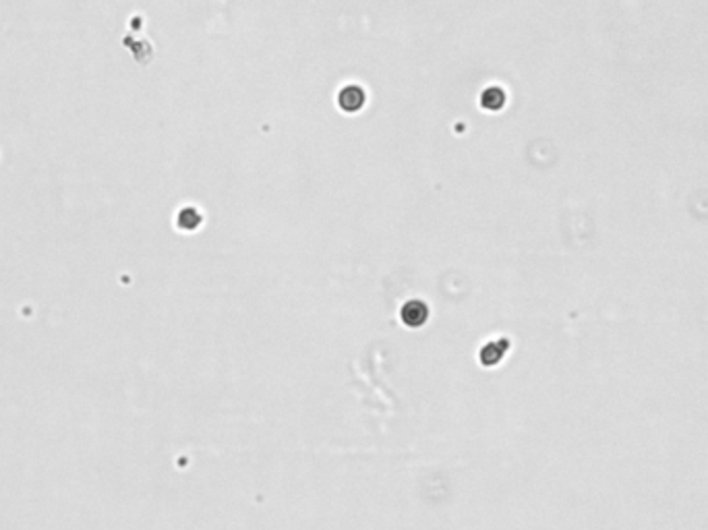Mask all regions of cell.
I'll list each match as a JSON object with an SVG mask.
<instances>
[{
    "label": "cell",
    "instance_id": "obj_1",
    "mask_svg": "<svg viewBox=\"0 0 708 530\" xmlns=\"http://www.w3.org/2000/svg\"><path fill=\"white\" fill-rule=\"evenodd\" d=\"M425 315H427V309L425 305L420 303H408L404 309H402V319L408 323V325H420L425 321Z\"/></svg>",
    "mask_w": 708,
    "mask_h": 530
},
{
    "label": "cell",
    "instance_id": "obj_2",
    "mask_svg": "<svg viewBox=\"0 0 708 530\" xmlns=\"http://www.w3.org/2000/svg\"><path fill=\"white\" fill-rule=\"evenodd\" d=\"M340 102H342V106L346 110H356V108L363 104V94H361L359 90L350 87V90L344 92L342 97H340Z\"/></svg>",
    "mask_w": 708,
    "mask_h": 530
}]
</instances>
